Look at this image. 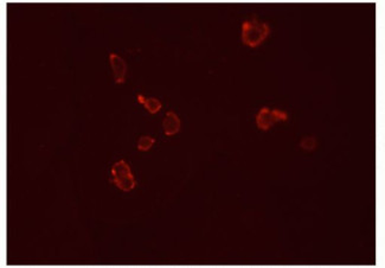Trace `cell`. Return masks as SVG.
Returning a JSON list of instances; mask_svg holds the SVG:
<instances>
[{"label": "cell", "mask_w": 385, "mask_h": 268, "mask_svg": "<svg viewBox=\"0 0 385 268\" xmlns=\"http://www.w3.org/2000/svg\"><path fill=\"white\" fill-rule=\"evenodd\" d=\"M164 132L166 135H173L180 130V120L174 112H167L163 121Z\"/></svg>", "instance_id": "5b68a950"}, {"label": "cell", "mask_w": 385, "mask_h": 268, "mask_svg": "<svg viewBox=\"0 0 385 268\" xmlns=\"http://www.w3.org/2000/svg\"><path fill=\"white\" fill-rule=\"evenodd\" d=\"M288 115L286 112L278 111V109H269L267 107L262 108L258 114L256 115V124H257L258 128L261 130H269L273 125L276 124L277 121L281 120H287Z\"/></svg>", "instance_id": "3957f363"}, {"label": "cell", "mask_w": 385, "mask_h": 268, "mask_svg": "<svg viewBox=\"0 0 385 268\" xmlns=\"http://www.w3.org/2000/svg\"><path fill=\"white\" fill-rule=\"evenodd\" d=\"M270 29L268 24L256 20H247L242 25V40L245 45L255 48L268 37Z\"/></svg>", "instance_id": "6da1fadb"}, {"label": "cell", "mask_w": 385, "mask_h": 268, "mask_svg": "<svg viewBox=\"0 0 385 268\" xmlns=\"http://www.w3.org/2000/svg\"><path fill=\"white\" fill-rule=\"evenodd\" d=\"M138 101L143 103L145 108L151 114L158 113V111L162 108V102L155 97H145L143 95H138Z\"/></svg>", "instance_id": "8992f818"}, {"label": "cell", "mask_w": 385, "mask_h": 268, "mask_svg": "<svg viewBox=\"0 0 385 268\" xmlns=\"http://www.w3.org/2000/svg\"><path fill=\"white\" fill-rule=\"evenodd\" d=\"M109 61H110V65L114 70V76H115L116 83H122L125 81L126 72H127V65L124 58L119 56L116 54L109 55Z\"/></svg>", "instance_id": "277c9868"}, {"label": "cell", "mask_w": 385, "mask_h": 268, "mask_svg": "<svg viewBox=\"0 0 385 268\" xmlns=\"http://www.w3.org/2000/svg\"><path fill=\"white\" fill-rule=\"evenodd\" d=\"M111 174H113L111 182L122 191H130L135 187L134 177L130 172V168L125 160H120L114 164L111 168Z\"/></svg>", "instance_id": "7a4b0ae2"}, {"label": "cell", "mask_w": 385, "mask_h": 268, "mask_svg": "<svg viewBox=\"0 0 385 268\" xmlns=\"http://www.w3.org/2000/svg\"><path fill=\"white\" fill-rule=\"evenodd\" d=\"M154 143H155V139L151 138V136L144 135L138 140V149L140 150V151H147L148 149H151L152 145Z\"/></svg>", "instance_id": "52a82bcc"}, {"label": "cell", "mask_w": 385, "mask_h": 268, "mask_svg": "<svg viewBox=\"0 0 385 268\" xmlns=\"http://www.w3.org/2000/svg\"><path fill=\"white\" fill-rule=\"evenodd\" d=\"M300 146H301V149H304L305 151H313L314 149L316 147V140L314 136H306L301 140V143H300Z\"/></svg>", "instance_id": "ba28073f"}]
</instances>
